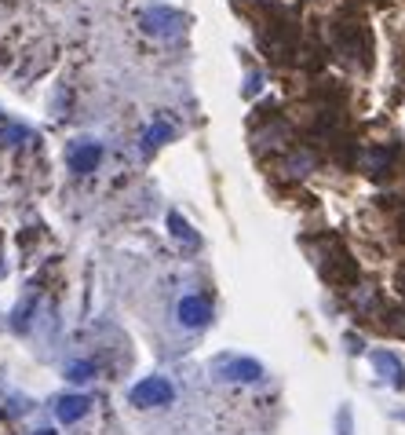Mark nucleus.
Listing matches in <instances>:
<instances>
[{"mask_svg": "<svg viewBox=\"0 0 405 435\" xmlns=\"http://www.w3.org/2000/svg\"><path fill=\"white\" fill-rule=\"evenodd\" d=\"M95 161H99V147H95V143H80V147H73L70 150V169L73 172H91L95 169Z\"/></svg>", "mask_w": 405, "mask_h": 435, "instance_id": "nucleus-2", "label": "nucleus"}, {"mask_svg": "<svg viewBox=\"0 0 405 435\" xmlns=\"http://www.w3.org/2000/svg\"><path fill=\"white\" fill-rule=\"evenodd\" d=\"M208 315H212V311H208V304H205L201 297H186V300L179 304V318L186 322V326H201Z\"/></svg>", "mask_w": 405, "mask_h": 435, "instance_id": "nucleus-3", "label": "nucleus"}, {"mask_svg": "<svg viewBox=\"0 0 405 435\" xmlns=\"http://www.w3.org/2000/svg\"><path fill=\"white\" fill-rule=\"evenodd\" d=\"M59 413H62V417H77V413H84V399H66Z\"/></svg>", "mask_w": 405, "mask_h": 435, "instance_id": "nucleus-6", "label": "nucleus"}, {"mask_svg": "<svg viewBox=\"0 0 405 435\" xmlns=\"http://www.w3.org/2000/svg\"><path fill=\"white\" fill-rule=\"evenodd\" d=\"M168 132H172V128H168V124H157V128H150V132H147V147H157V143H161V139H165Z\"/></svg>", "mask_w": 405, "mask_h": 435, "instance_id": "nucleus-7", "label": "nucleus"}, {"mask_svg": "<svg viewBox=\"0 0 405 435\" xmlns=\"http://www.w3.org/2000/svg\"><path fill=\"white\" fill-rule=\"evenodd\" d=\"M142 22H147L150 34H161V37L179 34V26H183V19L175 11H168V8H150L147 15H142Z\"/></svg>", "mask_w": 405, "mask_h": 435, "instance_id": "nucleus-1", "label": "nucleus"}, {"mask_svg": "<svg viewBox=\"0 0 405 435\" xmlns=\"http://www.w3.org/2000/svg\"><path fill=\"white\" fill-rule=\"evenodd\" d=\"M168 223H172V231H175V238H183V241H190V245H198V238H193V231L186 227V223H183L179 216H172Z\"/></svg>", "mask_w": 405, "mask_h": 435, "instance_id": "nucleus-5", "label": "nucleus"}, {"mask_svg": "<svg viewBox=\"0 0 405 435\" xmlns=\"http://www.w3.org/2000/svg\"><path fill=\"white\" fill-rule=\"evenodd\" d=\"M172 399V388L165 380H147L135 388V402H168Z\"/></svg>", "mask_w": 405, "mask_h": 435, "instance_id": "nucleus-4", "label": "nucleus"}]
</instances>
